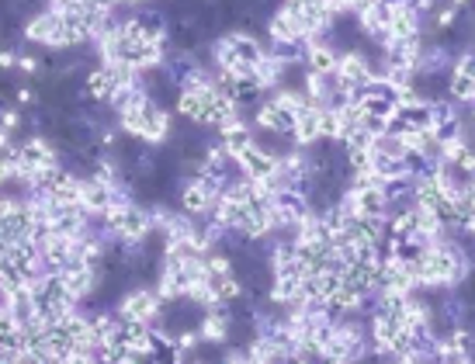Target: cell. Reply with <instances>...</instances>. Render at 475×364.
<instances>
[{
  "label": "cell",
  "mask_w": 475,
  "mask_h": 364,
  "mask_svg": "<svg viewBox=\"0 0 475 364\" xmlns=\"http://www.w3.org/2000/svg\"><path fill=\"white\" fill-rule=\"evenodd\" d=\"M472 274V257L461 250L458 240H441L424 247L416 257V281L420 288H458Z\"/></svg>",
  "instance_id": "obj_1"
},
{
  "label": "cell",
  "mask_w": 475,
  "mask_h": 364,
  "mask_svg": "<svg viewBox=\"0 0 475 364\" xmlns=\"http://www.w3.org/2000/svg\"><path fill=\"white\" fill-rule=\"evenodd\" d=\"M268 56V49L260 39H253L247 32H226L212 42V63L219 73L233 77H253V67Z\"/></svg>",
  "instance_id": "obj_2"
},
{
  "label": "cell",
  "mask_w": 475,
  "mask_h": 364,
  "mask_svg": "<svg viewBox=\"0 0 475 364\" xmlns=\"http://www.w3.org/2000/svg\"><path fill=\"white\" fill-rule=\"evenodd\" d=\"M114 122H118L122 136L139 139V142H146V146H160V142H167V139H170V129H174L170 112H167L160 101H146L139 112L118 114Z\"/></svg>",
  "instance_id": "obj_3"
},
{
  "label": "cell",
  "mask_w": 475,
  "mask_h": 364,
  "mask_svg": "<svg viewBox=\"0 0 475 364\" xmlns=\"http://www.w3.org/2000/svg\"><path fill=\"white\" fill-rule=\"evenodd\" d=\"M114 313L118 319H132V323H160L163 302H160L157 288H125Z\"/></svg>",
  "instance_id": "obj_4"
},
{
  "label": "cell",
  "mask_w": 475,
  "mask_h": 364,
  "mask_svg": "<svg viewBox=\"0 0 475 364\" xmlns=\"http://www.w3.org/2000/svg\"><path fill=\"white\" fill-rule=\"evenodd\" d=\"M59 278L67 281L69 296L77 298L80 305H91V298L97 296V288L105 285V271L94 268V264H84V260H69L67 268L59 271Z\"/></svg>",
  "instance_id": "obj_5"
},
{
  "label": "cell",
  "mask_w": 475,
  "mask_h": 364,
  "mask_svg": "<svg viewBox=\"0 0 475 364\" xmlns=\"http://www.w3.org/2000/svg\"><path fill=\"white\" fill-rule=\"evenodd\" d=\"M295 118H298V114H295L288 105H281V101L271 94V97H268V101L253 112V129H260V132H268V136H288L292 139Z\"/></svg>",
  "instance_id": "obj_6"
},
{
  "label": "cell",
  "mask_w": 475,
  "mask_h": 364,
  "mask_svg": "<svg viewBox=\"0 0 475 364\" xmlns=\"http://www.w3.org/2000/svg\"><path fill=\"white\" fill-rule=\"evenodd\" d=\"M309 39H313L309 24L295 14L288 4H281L268 18V42H309Z\"/></svg>",
  "instance_id": "obj_7"
},
{
  "label": "cell",
  "mask_w": 475,
  "mask_h": 364,
  "mask_svg": "<svg viewBox=\"0 0 475 364\" xmlns=\"http://www.w3.org/2000/svg\"><path fill=\"white\" fill-rule=\"evenodd\" d=\"M236 170L243 174V177H250V181H271V174H274V167H278V157L274 153H268L257 139L250 142V146H243L240 153H236Z\"/></svg>",
  "instance_id": "obj_8"
},
{
  "label": "cell",
  "mask_w": 475,
  "mask_h": 364,
  "mask_svg": "<svg viewBox=\"0 0 475 364\" xmlns=\"http://www.w3.org/2000/svg\"><path fill=\"white\" fill-rule=\"evenodd\" d=\"M233 326H236V313H233V305L219 302V305L205 309L202 319H198V333H202V343H226L229 333H233Z\"/></svg>",
  "instance_id": "obj_9"
},
{
  "label": "cell",
  "mask_w": 475,
  "mask_h": 364,
  "mask_svg": "<svg viewBox=\"0 0 475 364\" xmlns=\"http://www.w3.org/2000/svg\"><path fill=\"white\" fill-rule=\"evenodd\" d=\"M212 205H215V195H212L202 181L184 177L181 187H178V212H184V215H191V219L202 223L205 215L212 212Z\"/></svg>",
  "instance_id": "obj_10"
},
{
  "label": "cell",
  "mask_w": 475,
  "mask_h": 364,
  "mask_svg": "<svg viewBox=\"0 0 475 364\" xmlns=\"http://www.w3.org/2000/svg\"><path fill=\"white\" fill-rule=\"evenodd\" d=\"M337 77L343 87H351V91L358 94L371 77H379V69H371V63L364 59L358 49H347V52H340Z\"/></svg>",
  "instance_id": "obj_11"
},
{
  "label": "cell",
  "mask_w": 475,
  "mask_h": 364,
  "mask_svg": "<svg viewBox=\"0 0 475 364\" xmlns=\"http://www.w3.org/2000/svg\"><path fill=\"white\" fill-rule=\"evenodd\" d=\"M125 24L136 32L139 39H146V42H167V39H170V22H167L163 11L142 7V11H136L132 18H125Z\"/></svg>",
  "instance_id": "obj_12"
},
{
  "label": "cell",
  "mask_w": 475,
  "mask_h": 364,
  "mask_svg": "<svg viewBox=\"0 0 475 364\" xmlns=\"http://www.w3.org/2000/svg\"><path fill=\"white\" fill-rule=\"evenodd\" d=\"M80 205L87 208L91 215H105L114 205V187L105 184L101 177H94V174H84L80 177Z\"/></svg>",
  "instance_id": "obj_13"
},
{
  "label": "cell",
  "mask_w": 475,
  "mask_h": 364,
  "mask_svg": "<svg viewBox=\"0 0 475 364\" xmlns=\"http://www.w3.org/2000/svg\"><path fill=\"white\" fill-rule=\"evenodd\" d=\"M323 114H326V108H319V105H309V108L298 112L292 132V142L298 150H309V146H316L323 139Z\"/></svg>",
  "instance_id": "obj_14"
},
{
  "label": "cell",
  "mask_w": 475,
  "mask_h": 364,
  "mask_svg": "<svg viewBox=\"0 0 475 364\" xmlns=\"http://www.w3.org/2000/svg\"><path fill=\"white\" fill-rule=\"evenodd\" d=\"M340 52L333 46V35L330 39H309L306 42V69L309 73H337Z\"/></svg>",
  "instance_id": "obj_15"
},
{
  "label": "cell",
  "mask_w": 475,
  "mask_h": 364,
  "mask_svg": "<svg viewBox=\"0 0 475 364\" xmlns=\"http://www.w3.org/2000/svg\"><path fill=\"white\" fill-rule=\"evenodd\" d=\"M84 87H87V94H91L97 105H112V97L118 94V84H114L112 69L105 67V63H97V67L87 69V77H84Z\"/></svg>",
  "instance_id": "obj_16"
},
{
  "label": "cell",
  "mask_w": 475,
  "mask_h": 364,
  "mask_svg": "<svg viewBox=\"0 0 475 364\" xmlns=\"http://www.w3.org/2000/svg\"><path fill=\"white\" fill-rule=\"evenodd\" d=\"M388 22H392V7H388V0H379L371 11H364L358 18V28L371 42H385L388 39Z\"/></svg>",
  "instance_id": "obj_17"
},
{
  "label": "cell",
  "mask_w": 475,
  "mask_h": 364,
  "mask_svg": "<svg viewBox=\"0 0 475 364\" xmlns=\"http://www.w3.org/2000/svg\"><path fill=\"white\" fill-rule=\"evenodd\" d=\"M215 132H219V142L226 146L229 157H236L243 146H250V142H253V129H250L247 118H233V122H226V125H219Z\"/></svg>",
  "instance_id": "obj_18"
},
{
  "label": "cell",
  "mask_w": 475,
  "mask_h": 364,
  "mask_svg": "<svg viewBox=\"0 0 475 364\" xmlns=\"http://www.w3.org/2000/svg\"><path fill=\"white\" fill-rule=\"evenodd\" d=\"M7 313L18 319V326H28L32 319H39V302H35V292H32V285H22V288H14V292H11Z\"/></svg>",
  "instance_id": "obj_19"
},
{
  "label": "cell",
  "mask_w": 475,
  "mask_h": 364,
  "mask_svg": "<svg viewBox=\"0 0 475 364\" xmlns=\"http://www.w3.org/2000/svg\"><path fill=\"white\" fill-rule=\"evenodd\" d=\"M371 174L379 181H399V177H409L403 157H385V153H371Z\"/></svg>",
  "instance_id": "obj_20"
},
{
  "label": "cell",
  "mask_w": 475,
  "mask_h": 364,
  "mask_svg": "<svg viewBox=\"0 0 475 364\" xmlns=\"http://www.w3.org/2000/svg\"><path fill=\"white\" fill-rule=\"evenodd\" d=\"M0 347H22V326L7 309H0Z\"/></svg>",
  "instance_id": "obj_21"
},
{
  "label": "cell",
  "mask_w": 475,
  "mask_h": 364,
  "mask_svg": "<svg viewBox=\"0 0 475 364\" xmlns=\"http://www.w3.org/2000/svg\"><path fill=\"white\" fill-rule=\"evenodd\" d=\"M18 69H22L24 77H42V59L39 56H18Z\"/></svg>",
  "instance_id": "obj_22"
},
{
  "label": "cell",
  "mask_w": 475,
  "mask_h": 364,
  "mask_svg": "<svg viewBox=\"0 0 475 364\" xmlns=\"http://www.w3.org/2000/svg\"><path fill=\"white\" fill-rule=\"evenodd\" d=\"M174 341H178V347H181L184 354H191V350H195V347L202 343V333H198V330H181V333H178Z\"/></svg>",
  "instance_id": "obj_23"
},
{
  "label": "cell",
  "mask_w": 475,
  "mask_h": 364,
  "mask_svg": "<svg viewBox=\"0 0 475 364\" xmlns=\"http://www.w3.org/2000/svg\"><path fill=\"white\" fill-rule=\"evenodd\" d=\"M14 105H18V108H35V105H39V97H35L32 87H18V91H14Z\"/></svg>",
  "instance_id": "obj_24"
},
{
  "label": "cell",
  "mask_w": 475,
  "mask_h": 364,
  "mask_svg": "<svg viewBox=\"0 0 475 364\" xmlns=\"http://www.w3.org/2000/svg\"><path fill=\"white\" fill-rule=\"evenodd\" d=\"M18 56L22 52H14V49H0V69H18Z\"/></svg>",
  "instance_id": "obj_25"
},
{
  "label": "cell",
  "mask_w": 475,
  "mask_h": 364,
  "mask_svg": "<svg viewBox=\"0 0 475 364\" xmlns=\"http://www.w3.org/2000/svg\"><path fill=\"white\" fill-rule=\"evenodd\" d=\"M469 112H472V129H475V101L469 105Z\"/></svg>",
  "instance_id": "obj_26"
},
{
  "label": "cell",
  "mask_w": 475,
  "mask_h": 364,
  "mask_svg": "<svg viewBox=\"0 0 475 364\" xmlns=\"http://www.w3.org/2000/svg\"><path fill=\"white\" fill-rule=\"evenodd\" d=\"M187 364H208V361H205V358H195V361H187Z\"/></svg>",
  "instance_id": "obj_27"
},
{
  "label": "cell",
  "mask_w": 475,
  "mask_h": 364,
  "mask_svg": "<svg viewBox=\"0 0 475 364\" xmlns=\"http://www.w3.org/2000/svg\"><path fill=\"white\" fill-rule=\"evenodd\" d=\"M129 4H146V0H129Z\"/></svg>",
  "instance_id": "obj_28"
},
{
  "label": "cell",
  "mask_w": 475,
  "mask_h": 364,
  "mask_svg": "<svg viewBox=\"0 0 475 364\" xmlns=\"http://www.w3.org/2000/svg\"><path fill=\"white\" fill-rule=\"evenodd\" d=\"M114 4H129V0H114Z\"/></svg>",
  "instance_id": "obj_29"
}]
</instances>
